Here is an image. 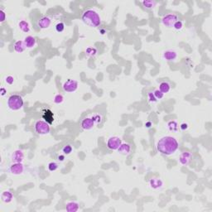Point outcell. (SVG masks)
<instances>
[{
    "label": "cell",
    "mask_w": 212,
    "mask_h": 212,
    "mask_svg": "<svg viewBox=\"0 0 212 212\" xmlns=\"http://www.w3.org/2000/svg\"><path fill=\"white\" fill-rule=\"evenodd\" d=\"M179 144L177 140L172 136L163 137L157 143V149L160 153L170 156L177 151Z\"/></svg>",
    "instance_id": "cell-1"
},
{
    "label": "cell",
    "mask_w": 212,
    "mask_h": 212,
    "mask_svg": "<svg viewBox=\"0 0 212 212\" xmlns=\"http://www.w3.org/2000/svg\"><path fill=\"white\" fill-rule=\"evenodd\" d=\"M81 19L90 27H98L101 24V17L94 9H87L82 14Z\"/></svg>",
    "instance_id": "cell-2"
},
{
    "label": "cell",
    "mask_w": 212,
    "mask_h": 212,
    "mask_svg": "<svg viewBox=\"0 0 212 212\" xmlns=\"http://www.w3.org/2000/svg\"><path fill=\"white\" fill-rule=\"evenodd\" d=\"M24 105V101L21 95H10L8 99H7V106L10 110H13V111H17L22 109Z\"/></svg>",
    "instance_id": "cell-3"
},
{
    "label": "cell",
    "mask_w": 212,
    "mask_h": 212,
    "mask_svg": "<svg viewBox=\"0 0 212 212\" xmlns=\"http://www.w3.org/2000/svg\"><path fill=\"white\" fill-rule=\"evenodd\" d=\"M34 129L36 133L40 135H46V134H48L51 131L50 125L48 123H46L45 120L37 121L34 125Z\"/></svg>",
    "instance_id": "cell-4"
},
{
    "label": "cell",
    "mask_w": 212,
    "mask_h": 212,
    "mask_svg": "<svg viewBox=\"0 0 212 212\" xmlns=\"http://www.w3.org/2000/svg\"><path fill=\"white\" fill-rule=\"evenodd\" d=\"M178 16L174 13H168V14L164 15L162 18V23L167 27H173L175 22L178 21Z\"/></svg>",
    "instance_id": "cell-5"
},
{
    "label": "cell",
    "mask_w": 212,
    "mask_h": 212,
    "mask_svg": "<svg viewBox=\"0 0 212 212\" xmlns=\"http://www.w3.org/2000/svg\"><path fill=\"white\" fill-rule=\"evenodd\" d=\"M78 82L76 80H71L69 79L68 81H66L64 82L62 88H63L64 91H66L67 93H73L75 92L77 89H78Z\"/></svg>",
    "instance_id": "cell-6"
},
{
    "label": "cell",
    "mask_w": 212,
    "mask_h": 212,
    "mask_svg": "<svg viewBox=\"0 0 212 212\" xmlns=\"http://www.w3.org/2000/svg\"><path fill=\"white\" fill-rule=\"evenodd\" d=\"M122 144V140L119 137H110L107 141V148L110 150H118Z\"/></svg>",
    "instance_id": "cell-7"
},
{
    "label": "cell",
    "mask_w": 212,
    "mask_h": 212,
    "mask_svg": "<svg viewBox=\"0 0 212 212\" xmlns=\"http://www.w3.org/2000/svg\"><path fill=\"white\" fill-rule=\"evenodd\" d=\"M193 158V155L190 152H183L179 157V163L182 166H187Z\"/></svg>",
    "instance_id": "cell-8"
},
{
    "label": "cell",
    "mask_w": 212,
    "mask_h": 212,
    "mask_svg": "<svg viewBox=\"0 0 212 212\" xmlns=\"http://www.w3.org/2000/svg\"><path fill=\"white\" fill-rule=\"evenodd\" d=\"M10 173H12L13 175H20L24 172V166L22 165V163H13L12 165H11L8 169Z\"/></svg>",
    "instance_id": "cell-9"
},
{
    "label": "cell",
    "mask_w": 212,
    "mask_h": 212,
    "mask_svg": "<svg viewBox=\"0 0 212 212\" xmlns=\"http://www.w3.org/2000/svg\"><path fill=\"white\" fill-rule=\"evenodd\" d=\"M95 125V123L94 122L92 118L87 117L85 118L81 123V127L84 129V130H90L94 128Z\"/></svg>",
    "instance_id": "cell-10"
},
{
    "label": "cell",
    "mask_w": 212,
    "mask_h": 212,
    "mask_svg": "<svg viewBox=\"0 0 212 212\" xmlns=\"http://www.w3.org/2000/svg\"><path fill=\"white\" fill-rule=\"evenodd\" d=\"M51 23V18L49 16H44V17H41L39 20H38V27L41 28V29H46L50 27V25Z\"/></svg>",
    "instance_id": "cell-11"
},
{
    "label": "cell",
    "mask_w": 212,
    "mask_h": 212,
    "mask_svg": "<svg viewBox=\"0 0 212 212\" xmlns=\"http://www.w3.org/2000/svg\"><path fill=\"white\" fill-rule=\"evenodd\" d=\"M42 119L51 125L54 122V115L52 111L49 109H45L42 112Z\"/></svg>",
    "instance_id": "cell-12"
},
{
    "label": "cell",
    "mask_w": 212,
    "mask_h": 212,
    "mask_svg": "<svg viewBox=\"0 0 212 212\" xmlns=\"http://www.w3.org/2000/svg\"><path fill=\"white\" fill-rule=\"evenodd\" d=\"M24 159V154L22 150H16L12 155V161L15 163H21Z\"/></svg>",
    "instance_id": "cell-13"
},
{
    "label": "cell",
    "mask_w": 212,
    "mask_h": 212,
    "mask_svg": "<svg viewBox=\"0 0 212 212\" xmlns=\"http://www.w3.org/2000/svg\"><path fill=\"white\" fill-rule=\"evenodd\" d=\"M118 151H119V153L121 154H123V155H125V156H128V155H129V154L131 153V151H132V147L131 145L129 144H128V143H124L120 145V147L119 148V149H118Z\"/></svg>",
    "instance_id": "cell-14"
},
{
    "label": "cell",
    "mask_w": 212,
    "mask_h": 212,
    "mask_svg": "<svg viewBox=\"0 0 212 212\" xmlns=\"http://www.w3.org/2000/svg\"><path fill=\"white\" fill-rule=\"evenodd\" d=\"M177 58V53L175 51L172 50H167V51H164L163 53V59L167 61H175L176 59Z\"/></svg>",
    "instance_id": "cell-15"
},
{
    "label": "cell",
    "mask_w": 212,
    "mask_h": 212,
    "mask_svg": "<svg viewBox=\"0 0 212 212\" xmlns=\"http://www.w3.org/2000/svg\"><path fill=\"white\" fill-rule=\"evenodd\" d=\"M23 42L25 43V46L27 48H33L36 44H37V40L32 36H27L24 38Z\"/></svg>",
    "instance_id": "cell-16"
},
{
    "label": "cell",
    "mask_w": 212,
    "mask_h": 212,
    "mask_svg": "<svg viewBox=\"0 0 212 212\" xmlns=\"http://www.w3.org/2000/svg\"><path fill=\"white\" fill-rule=\"evenodd\" d=\"M13 199V195L10 191H4L1 194V200L2 202L9 203L11 202Z\"/></svg>",
    "instance_id": "cell-17"
},
{
    "label": "cell",
    "mask_w": 212,
    "mask_h": 212,
    "mask_svg": "<svg viewBox=\"0 0 212 212\" xmlns=\"http://www.w3.org/2000/svg\"><path fill=\"white\" fill-rule=\"evenodd\" d=\"M149 184L151 186V187L153 189H160L163 185V182L159 178H152L149 181Z\"/></svg>",
    "instance_id": "cell-18"
},
{
    "label": "cell",
    "mask_w": 212,
    "mask_h": 212,
    "mask_svg": "<svg viewBox=\"0 0 212 212\" xmlns=\"http://www.w3.org/2000/svg\"><path fill=\"white\" fill-rule=\"evenodd\" d=\"M79 209H80V206H79V204L77 202H75V201H70L66 204V211L68 212H76L78 211Z\"/></svg>",
    "instance_id": "cell-19"
},
{
    "label": "cell",
    "mask_w": 212,
    "mask_h": 212,
    "mask_svg": "<svg viewBox=\"0 0 212 212\" xmlns=\"http://www.w3.org/2000/svg\"><path fill=\"white\" fill-rule=\"evenodd\" d=\"M13 46H14V51L17 53H22L25 51V49L27 48L23 41H17L14 43Z\"/></svg>",
    "instance_id": "cell-20"
},
{
    "label": "cell",
    "mask_w": 212,
    "mask_h": 212,
    "mask_svg": "<svg viewBox=\"0 0 212 212\" xmlns=\"http://www.w3.org/2000/svg\"><path fill=\"white\" fill-rule=\"evenodd\" d=\"M171 88H172V86H171V84L169 83L168 81H163V82L159 84L158 90L161 92L163 93V94H167V93H168L170 91Z\"/></svg>",
    "instance_id": "cell-21"
},
{
    "label": "cell",
    "mask_w": 212,
    "mask_h": 212,
    "mask_svg": "<svg viewBox=\"0 0 212 212\" xmlns=\"http://www.w3.org/2000/svg\"><path fill=\"white\" fill-rule=\"evenodd\" d=\"M18 27H19L20 29L22 30L23 32H25V33H27V32H28L30 31L29 23L27 22H26V21H24V20H22V21H21V22L18 23Z\"/></svg>",
    "instance_id": "cell-22"
},
{
    "label": "cell",
    "mask_w": 212,
    "mask_h": 212,
    "mask_svg": "<svg viewBox=\"0 0 212 212\" xmlns=\"http://www.w3.org/2000/svg\"><path fill=\"white\" fill-rule=\"evenodd\" d=\"M142 4L144 5V7L148 9H153L154 7L156 6L157 2L156 1H152V0H146V1H143Z\"/></svg>",
    "instance_id": "cell-23"
},
{
    "label": "cell",
    "mask_w": 212,
    "mask_h": 212,
    "mask_svg": "<svg viewBox=\"0 0 212 212\" xmlns=\"http://www.w3.org/2000/svg\"><path fill=\"white\" fill-rule=\"evenodd\" d=\"M167 127H168L169 130L170 131L175 132L178 129V124L177 121L175 120H172V121H169L168 124H167Z\"/></svg>",
    "instance_id": "cell-24"
},
{
    "label": "cell",
    "mask_w": 212,
    "mask_h": 212,
    "mask_svg": "<svg viewBox=\"0 0 212 212\" xmlns=\"http://www.w3.org/2000/svg\"><path fill=\"white\" fill-rule=\"evenodd\" d=\"M73 151V148L71 146V144H66L65 146L62 148V153H63L65 155H69L71 154Z\"/></svg>",
    "instance_id": "cell-25"
},
{
    "label": "cell",
    "mask_w": 212,
    "mask_h": 212,
    "mask_svg": "<svg viewBox=\"0 0 212 212\" xmlns=\"http://www.w3.org/2000/svg\"><path fill=\"white\" fill-rule=\"evenodd\" d=\"M86 55H87L88 56H90V57H93V56H95V55H96V53H97V50L95 48H94V47H88L87 49H86Z\"/></svg>",
    "instance_id": "cell-26"
},
{
    "label": "cell",
    "mask_w": 212,
    "mask_h": 212,
    "mask_svg": "<svg viewBox=\"0 0 212 212\" xmlns=\"http://www.w3.org/2000/svg\"><path fill=\"white\" fill-rule=\"evenodd\" d=\"M65 27H66L65 23L62 22H60L55 26V29H56V31L57 32H62L65 30Z\"/></svg>",
    "instance_id": "cell-27"
},
{
    "label": "cell",
    "mask_w": 212,
    "mask_h": 212,
    "mask_svg": "<svg viewBox=\"0 0 212 212\" xmlns=\"http://www.w3.org/2000/svg\"><path fill=\"white\" fill-rule=\"evenodd\" d=\"M64 101V97L63 95H61V94H57V95H55L54 97V102L57 104V105H60L61 103Z\"/></svg>",
    "instance_id": "cell-28"
},
{
    "label": "cell",
    "mask_w": 212,
    "mask_h": 212,
    "mask_svg": "<svg viewBox=\"0 0 212 212\" xmlns=\"http://www.w3.org/2000/svg\"><path fill=\"white\" fill-rule=\"evenodd\" d=\"M58 164L55 163V162H51L48 164V170L50 172H55L56 170H57L58 168Z\"/></svg>",
    "instance_id": "cell-29"
},
{
    "label": "cell",
    "mask_w": 212,
    "mask_h": 212,
    "mask_svg": "<svg viewBox=\"0 0 212 212\" xmlns=\"http://www.w3.org/2000/svg\"><path fill=\"white\" fill-rule=\"evenodd\" d=\"M153 95L154 96L156 97V99L158 100H162L163 98L164 97V94L163 92H161L159 90H155L153 91Z\"/></svg>",
    "instance_id": "cell-30"
},
{
    "label": "cell",
    "mask_w": 212,
    "mask_h": 212,
    "mask_svg": "<svg viewBox=\"0 0 212 212\" xmlns=\"http://www.w3.org/2000/svg\"><path fill=\"white\" fill-rule=\"evenodd\" d=\"M91 118H92L93 120H94V122L95 123V125L100 124V123H101V121H102V116H101L100 115H98V114H96V115H94Z\"/></svg>",
    "instance_id": "cell-31"
},
{
    "label": "cell",
    "mask_w": 212,
    "mask_h": 212,
    "mask_svg": "<svg viewBox=\"0 0 212 212\" xmlns=\"http://www.w3.org/2000/svg\"><path fill=\"white\" fill-rule=\"evenodd\" d=\"M173 28H175L177 31H180V30H181L183 28V22L181 20H178V21H177L175 22V24L173 26Z\"/></svg>",
    "instance_id": "cell-32"
},
{
    "label": "cell",
    "mask_w": 212,
    "mask_h": 212,
    "mask_svg": "<svg viewBox=\"0 0 212 212\" xmlns=\"http://www.w3.org/2000/svg\"><path fill=\"white\" fill-rule=\"evenodd\" d=\"M148 100L150 103H156L158 101V100L156 99V97L154 96L153 92H148Z\"/></svg>",
    "instance_id": "cell-33"
},
{
    "label": "cell",
    "mask_w": 212,
    "mask_h": 212,
    "mask_svg": "<svg viewBox=\"0 0 212 212\" xmlns=\"http://www.w3.org/2000/svg\"><path fill=\"white\" fill-rule=\"evenodd\" d=\"M5 81H6V83L8 84V85H12L13 82H14V78H13L12 76H8L5 78Z\"/></svg>",
    "instance_id": "cell-34"
},
{
    "label": "cell",
    "mask_w": 212,
    "mask_h": 212,
    "mask_svg": "<svg viewBox=\"0 0 212 212\" xmlns=\"http://www.w3.org/2000/svg\"><path fill=\"white\" fill-rule=\"evenodd\" d=\"M180 129L182 130V131H186L188 129V125L186 123H182L181 125H180Z\"/></svg>",
    "instance_id": "cell-35"
},
{
    "label": "cell",
    "mask_w": 212,
    "mask_h": 212,
    "mask_svg": "<svg viewBox=\"0 0 212 212\" xmlns=\"http://www.w3.org/2000/svg\"><path fill=\"white\" fill-rule=\"evenodd\" d=\"M57 160L59 162H64L65 161V155H62V154H60L57 157Z\"/></svg>",
    "instance_id": "cell-36"
},
{
    "label": "cell",
    "mask_w": 212,
    "mask_h": 212,
    "mask_svg": "<svg viewBox=\"0 0 212 212\" xmlns=\"http://www.w3.org/2000/svg\"><path fill=\"white\" fill-rule=\"evenodd\" d=\"M0 13H1V22H3L5 21V12L2 10H1Z\"/></svg>",
    "instance_id": "cell-37"
},
{
    "label": "cell",
    "mask_w": 212,
    "mask_h": 212,
    "mask_svg": "<svg viewBox=\"0 0 212 212\" xmlns=\"http://www.w3.org/2000/svg\"><path fill=\"white\" fill-rule=\"evenodd\" d=\"M0 93H1V95H2V96H4V95H6V93H7V90L4 89V88H1V91H0Z\"/></svg>",
    "instance_id": "cell-38"
},
{
    "label": "cell",
    "mask_w": 212,
    "mask_h": 212,
    "mask_svg": "<svg viewBox=\"0 0 212 212\" xmlns=\"http://www.w3.org/2000/svg\"><path fill=\"white\" fill-rule=\"evenodd\" d=\"M152 125H153V124H152V123L150 122V121H148V122H147L146 124H145V126H146L147 128H148V129H149V128L152 127Z\"/></svg>",
    "instance_id": "cell-39"
},
{
    "label": "cell",
    "mask_w": 212,
    "mask_h": 212,
    "mask_svg": "<svg viewBox=\"0 0 212 212\" xmlns=\"http://www.w3.org/2000/svg\"><path fill=\"white\" fill-rule=\"evenodd\" d=\"M100 32H101V34H102V35L105 34V30H104V29L101 30V31H100Z\"/></svg>",
    "instance_id": "cell-40"
}]
</instances>
